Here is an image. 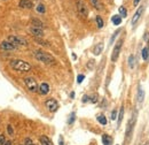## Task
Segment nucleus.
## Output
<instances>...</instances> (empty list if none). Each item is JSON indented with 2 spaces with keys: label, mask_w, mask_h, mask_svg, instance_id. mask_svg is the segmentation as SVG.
Returning a JSON list of instances; mask_svg holds the SVG:
<instances>
[{
  "label": "nucleus",
  "mask_w": 149,
  "mask_h": 145,
  "mask_svg": "<svg viewBox=\"0 0 149 145\" xmlns=\"http://www.w3.org/2000/svg\"><path fill=\"white\" fill-rule=\"evenodd\" d=\"M33 55H35V58H36L38 61H40V62H43V63H46V64H54V63L56 62L53 55H51V54L47 53V52L40 51V50L35 51Z\"/></svg>",
  "instance_id": "nucleus-1"
},
{
  "label": "nucleus",
  "mask_w": 149,
  "mask_h": 145,
  "mask_svg": "<svg viewBox=\"0 0 149 145\" xmlns=\"http://www.w3.org/2000/svg\"><path fill=\"white\" fill-rule=\"evenodd\" d=\"M11 67L16 70V71H21V72H27L31 69V64L24 60H20V59H15L11 61Z\"/></svg>",
  "instance_id": "nucleus-2"
},
{
  "label": "nucleus",
  "mask_w": 149,
  "mask_h": 145,
  "mask_svg": "<svg viewBox=\"0 0 149 145\" xmlns=\"http://www.w3.org/2000/svg\"><path fill=\"white\" fill-rule=\"evenodd\" d=\"M77 11H78V14L82 17H87L88 8H87V5L85 4L84 0H78V1H77Z\"/></svg>",
  "instance_id": "nucleus-3"
},
{
  "label": "nucleus",
  "mask_w": 149,
  "mask_h": 145,
  "mask_svg": "<svg viewBox=\"0 0 149 145\" xmlns=\"http://www.w3.org/2000/svg\"><path fill=\"white\" fill-rule=\"evenodd\" d=\"M8 42L9 43H12L14 46H27L28 45V42L24 39V38H22V37H20V36H9L8 37Z\"/></svg>",
  "instance_id": "nucleus-4"
},
{
  "label": "nucleus",
  "mask_w": 149,
  "mask_h": 145,
  "mask_svg": "<svg viewBox=\"0 0 149 145\" xmlns=\"http://www.w3.org/2000/svg\"><path fill=\"white\" fill-rule=\"evenodd\" d=\"M24 83H25L27 88L29 89V91H31V92H38L39 87H38L37 82H36V80L33 77H25L24 79Z\"/></svg>",
  "instance_id": "nucleus-5"
},
{
  "label": "nucleus",
  "mask_w": 149,
  "mask_h": 145,
  "mask_svg": "<svg viewBox=\"0 0 149 145\" xmlns=\"http://www.w3.org/2000/svg\"><path fill=\"white\" fill-rule=\"evenodd\" d=\"M123 39H119L116 44V46L114 47V51H112V54H111V61L115 62L117 61L118 56H119V53H120V50H122V45H123Z\"/></svg>",
  "instance_id": "nucleus-6"
},
{
  "label": "nucleus",
  "mask_w": 149,
  "mask_h": 145,
  "mask_svg": "<svg viewBox=\"0 0 149 145\" xmlns=\"http://www.w3.org/2000/svg\"><path fill=\"white\" fill-rule=\"evenodd\" d=\"M45 106L48 108L49 112H56L57 108H59V103H57L55 99L51 98V99H47V100L45 101Z\"/></svg>",
  "instance_id": "nucleus-7"
},
{
  "label": "nucleus",
  "mask_w": 149,
  "mask_h": 145,
  "mask_svg": "<svg viewBox=\"0 0 149 145\" xmlns=\"http://www.w3.org/2000/svg\"><path fill=\"white\" fill-rule=\"evenodd\" d=\"M29 31H30L31 35H33V36L37 37V38H41V37L44 36V30H43L41 28H37V27L31 26V27L29 28Z\"/></svg>",
  "instance_id": "nucleus-8"
},
{
  "label": "nucleus",
  "mask_w": 149,
  "mask_h": 145,
  "mask_svg": "<svg viewBox=\"0 0 149 145\" xmlns=\"http://www.w3.org/2000/svg\"><path fill=\"white\" fill-rule=\"evenodd\" d=\"M0 48L4 50V51H14V50L16 48V46H14L12 43H9V42L7 40V42L0 43Z\"/></svg>",
  "instance_id": "nucleus-9"
},
{
  "label": "nucleus",
  "mask_w": 149,
  "mask_h": 145,
  "mask_svg": "<svg viewBox=\"0 0 149 145\" xmlns=\"http://www.w3.org/2000/svg\"><path fill=\"white\" fill-rule=\"evenodd\" d=\"M143 8H144V6H140L139 8H138V11L135 12V14L133 15V17H132V26H135V23L138 22V20L140 19V16H141V14H142V12H143Z\"/></svg>",
  "instance_id": "nucleus-10"
},
{
  "label": "nucleus",
  "mask_w": 149,
  "mask_h": 145,
  "mask_svg": "<svg viewBox=\"0 0 149 145\" xmlns=\"http://www.w3.org/2000/svg\"><path fill=\"white\" fill-rule=\"evenodd\" d=\"M19 6L21 8H27V9H30L32 8V1H30V0H20V3H19Z\"/></svg>",
  "instance_id": "nucleus-11"
},
{
  "label": "nucleus",
  "mask_w": 149,
  "mask_h": 145,
  "mask_svg": "<svg viewBox=\"0 0 149 145\" xmlns=\"http://www.w3.org/2000/svg\"><path fill=\"white\" fill-rule=\"evenodd\" d=\"M133 124H134V116H132V119L128 121V124H127V129H126L127 139H130V137H131V134H132V130H133Z\"/></svg>",
  "instance_id": "nucleus-12"
},
{
  "label": "nucleus",
  "mask_w": 149,
  "mask_h": 145,
  "mask_svg": "<svg viewBox=\"0 0 149 145\" xmlns=\"http://www.w3.org/2000/svg\"><path fill=\"white\" fill-rule=\"evenodd\" d=\"M38 92L40 95H47L49 92V85L47 83H41L39 89H38Z\"/></svg>",
  "instance_id": "nucleus-13"
},
{
  "label": "nucleus",
  "mask_w": 149,
  "mask_h": 145,
  "mask_svg": "<svg viewBox=\"0 0 149 145\" xmlns=\"http://www.w3.org/2000/svg\"><path fill=\"white\" fill-rule=\"evenodd\" d=\"M90 3H91V5H92L95 9H99V11H102V9H103V6H102V4L100 3V0H90Z\"/></svg>",
  "instance_id": "nucleus-14"
},
{
  "label": "nucleus",
  "mask_w": 149,
  "mask_h": 145,
  "mask_svg": "<svg viewBox=\"0 0 149 145\" xmlns=\"http://www.w3.org/2000/svg\"><path fill=\"white\" fill-rule=\"evenodd\" d=\"M102 50H103V44H102V43H99L98 45H95V47H94V50H93V53H94L95 55H100V54L102 53Z\"/></svg>",
  "instance_id": "nucleus-15"
},
{
  "label": "nucleus",
  "mask_w": 149,
  "mask_h": 145,
  "mask_svg": "<svg viewBox=\"0 0 149 145\" xmlns=\"http://www.w3.org/2000/svg\"><path fill=\"white\" fill-rule=\"evenodd\" d=\"M40 143L41 145H53V142L47 136H40Z\"/></svg>",
  "instance_id": "nucleus-16"
},
{
  "label": "nucleus",
  "mask_w": 149,
  "mask_h": 145,
  "mask_svg": "<svg viewBox=\"0 0 149 145\" xmlns=\"http://www.w3.org/2000/svg\"><path fill=\"white\" fill-rule=\"evenodd\" d=\"M102 142H103V144L104 145H111V143H112V138L109 136V135H102Z\"/></svg>",
  "instance_id": "nucleus-17"
},
{
  "label": "nucleus",
  "mask_w": 149,
  "mask_h": 145,
  "mask_svg": "<svg viewBox=\"0 0 149 145\" xmlns=\"http://www.w3.org/2000/svg\"><path fill=\"white\" fill-rule=\"evenodd\" d=\"M142 59L144 61H148L149 59V46H146L142 48Z\"/></svg>",
  "instance_id": "nucleus-18"
},
{
  "label": "nucleus",
  "mask_w": 149,
  "mask_h": 145,
  "mask_svg": "<svg viewBox=\"0 0 149 145\" xmlns=\"http://www.w3.org/2000/svg\"><path fill=\"white\" fill-rule=\"evenodd\" d=\"M111 21H112V23L115 26H119L122 23V16L120 15H114L112 19H111Z\"/></svg>",
  "instance_id": "nucleus-19"
},
{
  "label": "nucleus",
  "mask_w": 149,
  "mask_h": 145,
  "mask_svg": "<svg viewBox=\"0 0 149 145\" xmlns=\"http://www.w3.org/2000/svg\"><path fill=\"white\" fill-rule=\"evenodd\" d=\"M31 23H32V26L33 27H37V28H44V23L41 22V21H39V20H37V19H33L32 21H31Z\"/></svg>",
  "instance_id": "nucleus-20"
},
{
  "label": "nucleus",
  "mask_w": 149,
  "mask_h": 145,
  "mask_svg": "<svg viewBox=\"0 0 149 145\" xmlns=\"http://www.w3.org/2000/svg\"><path fill=\"white\" fill-rule=\"evenodd\" d=\"M143 99H144V92H143V90L140 88L139 91H138V101H139V103H142Z\"/></svg>",
  "instance_id": "nucleus-21"
},
{
  "label": "nucleus",
  "mask_w": 149,
  "mask_h": 145,
  "mask_svg": "<svg viewBox=\"0 0 149 145\" xmlns=\"http://www.w3.org/2000/svg\"><path fill=\"white\" fill-rule=\"evenodd\" d=\"M98 121H99V123H101L102 126H106V124H107V119H106L104 115H99V116H98Z\"/></svg>",
  "instance_id": "nucleus-22"
},
{
  "label": "nucleus",
  "mask_w": 149,
  "mask_h": 145,
  "mask_svg": "<svg viewBox=\"0 0 149 145\" xmlns=\"http://www.w3.org/2000/svg\"><path fill=\"white\" fill-rule=\"evenodd\" d=\"M119 14H120L122 17H126V16H127V11H126V8L123 7V6H120V7H119Z\"/></svg>",
  "instance_id": "nucleus-23"
},
{
  "label": "nucleus",
  "mask_w": 149,
  "mask_h": 145,
  "mask_svg": "<svg viewBox=\"0 0 149 145\" xmlns=\"http://www.w3.org/2000/svg\"><path fill=\"white\" fill-rule=\"evenodd\" d=\"M95 21H96V24H98V28L101 29L103 27V20L101 19V16H96L95 17Z\"/></svg>",
  "instance_id": "nucleus-24"
},
{
  "label": "nucleus",
  "mask_w": 149,
  "mask_h": 145,
  "mask_svg": "<svg viewBox=\"0 0 149 145\" xmlns=\"http://www.w3.org/2000/svg\"><path fill=\"white\" fill-rule=\"evenodd\" d=\"M123 117H124V107L122 106V107H120V109H119V115H118V124H120V122H122Z\"/></svg>",
  "instance_id": "nucleus-25"
},
{
  "label": "nucleus",
  "mask_w": 149,
  "mask_h": 145,
  "mask_svg": "<svg viewBox=\"0 0 149 145\" xmlns=\"http://www.w3.org/2000/svg\"><path fill=\"white\" fill-rule=\"evenodd\" d=\"M37 12H38V13H41V14H44V13L46 12V8H45V6H44L43 4H39V5L37 6Z\"/></svg>",
  "instance_id": "nucleus-26"
},
{
  "label": "nucleus",
  "mask_w": 149,
  "mask_h": 145,
  "mask_svg": "<svg viewBox=\"0 0 149 145\" xmlns=\"http://www.w3.org/2000/svg\"><path fill=\"white\" fill-rule=\"evenodd\" d=\"M35 40H36L37 43H39L40 45H43V46H49V43H48V42L43 40V39H40V38H35Z\"/></svg>",
  "instance_id": "nucleus-27"
},
{
  "label": "nucleus",
  "mask_w": 149,
  "mask_h": 145,
  "mask_svg": "<svg viewBox=\"0 0 149 145\" xmlns=\"http://www.w3.org/2000/svg\"><path fill=\"white\" fill-rule=\"evenodd\" d=\"M128 66H130V68L134 67V55H130V58H128Z\"/></svg>",
  "instance_id": "nucleus-28"
},
{
  "label": "nucleus",
  "mask_w": 149,
  "mask_h": 145,
  "mask_svg": "<svg viewBox=\"0 0 149 145\" xmlns=\"http://www.w3.org/2000/svg\"><path fill=\"white\" fill-rule=\"evenodd\" d=\"M24 145H35V144H33V142H32L31 138H25V140H24Z\"/></svg>",
  "instance_id": "nucleus-29"
},
{
  "label": "nucleus",
  "mask_w": 149,
  "mask_h": 145,
  "mask_svg": "<svg viewBox=\"0 0 149 145\" xmlns=\"http://www.w3.org/2000/svg\"><path fill=\"white\" fill-rule=\"evenodd\" d=\"M7 131H8V134L11 135V136H13V134H14V129H13V127L9 124V126H7Z\"/></svg>",
  "instance_id": "nucleus-30"
},
{
  "label": "nucleus",
  "mask_w": 149,
  "mask_h": 145,
  "mask_svg": "<svg viewBox=\"0 0 149 145\" xmlns=\"http://www.w3.org/2000/svg\"><path fill=\"white\" fill-rule=\"evenodd\" d=\"M117 119V109H114L111 112V120H116Z\"/></svg>",
  "instance_id": "nucleus-31"
},
{
  "label": "nucleus",
  "mask_w": 149,
  "mask_h": 145,
  "mask_svg": "<svg viewBox=\"0 0 149 145\" xmlns=\"http://www.w3.org/2000/svg\"><path fill=\"white\" fill-rule=\"evenodd\" d=\"M6 143V138L4 135H0V145H4Z\"/></svg>",
  "instance_id": "nucleus-32"
},
{
  "label": "nucleus",
  "mask_w": 149,
  "mask_h": 145,
  "mask_svg": "<svg viewBox=\"0 0 149 145\" xmlns=\"http://www.w3.org/2000/svg\"><path fill=\"white\" fill-rule=\"evenodd\" d=\"M119 32H120V30H117V31H116V32H115V34L112 35V37H111V39H110V43H111V44H112V42H114V39L116 38V36H117V35H118Z\"/></svg>",
  "instance_id": "nucleus-33"
},
{
  "label": "nucleus",
  "mask_w": 149,
  "mask_h": 145,
  "mask_svg": "<svg viewBox=\"0 0 149 145\" xmlns=\"http://www.w3.org/2000/svg\"><path fill=\"white\" fill-rule=\"evenodd\" d=\"M84 77H85L84 75H78V77H77V82H78V83H82L83 80H84Z\"/></svg>",
  "instance_id": "nucleus-34"
},
{
  "label": "nucleus",
  "mask_w": 149,
  "mask_h": 145,
  "mask_svg": "<svg viewBox=\"0 0 149 145\" xmlns=\"http://www.w3.org/2000/svg\"><path fill=\"white\" fill-rule=\"evenodd\" d=\"M73 120H74V113H72V114L70 115V119H69V123H72V122H73Z\"/></svg>",
  "instance_id": "nucleus-35"
},
{
  "label": "nucleus",
  "mask_w": 149,
  "mask_h": 145,
  "mask_svg": "<svg viewBox=\"0 0 149 145\" xmlns=\"http://www.w3.org/2000/svg\"><path fill=\"white\" fill-rule=\"evenodd\" d=\"M88 99H90V97H88V96H84V97H83V103H87V101H88Z\"/></svg>",
  "instance_id": "nucleus-36"
},
{
  "label": "nucleus",
  "mask_w": 149,
  "mask_h": 145,
  "mask_svg": "<svg viewBox=\"0 0 149 145\" xmlns=\"http://www.w3.org/2000/svg\"><path fill=\"white\" fill-rule=\"evenodd\" d=\"M91 101H92V103H96V101H98V96H93Z\"/></svg>",
  "instance_id": "nucleus-37"
},
{
  "label": "nucleus",
  "mask_w": 149,
  "mask_h": 145,
  "mask_svg": "<svg viewBox=\"0 0 149 145\" xmlns=\"http://www.w3.org/2000/svg\"><path fill=\"white\" fill-rule=\"evenodd\" d=\"M139 3H140V0H133V5H134V7H135V6H138V5H139Z\"/></svg>",
  "instance_id": "nucleus-38"
},
{
  "label": "nucleus",
  "mask_w": 149,
  "mask_h": 145,
  "mask_svg": "<svg viewBox=\"0 0 149 145\" xmlns=\"http://www.w3.org/2000/svg\"><path fill=\"white\" fill-rule=\"evenodd\" d=\"M4 145H13V144H12V142H11V140H8V142H6Z\"/></svg>",
  "instance_id": "nucleus-39"
},
{
  "label": "nucleus",
  "mask_w": 149,
  "mask_h": 145,
  "mask_svg": "<svg viewBox=\"0 0 149 145\" xmlns=\"http://www.w3.org/2000/svg\"><path fill=\"white\" fill-rule=\"evenodd\" d=\"M146 145H149V142H148V143H147V144H146Z\"/></svg>",
  "instance_id": "nucleus-40"
},
{
  "label": "nucleus",
  "mask_w": 149,
  "mask_h": 145,
  "mask_svg": "<svg viewBox=\"0 0 149 145\" xmlns=\"http://www.w3.org/2000/svg\"><path fill=\"white\" fill-rule=\"evenodd\" d=\"M20 145H22V144H20ZM23 145H24V144H23Z\"/></svg>",
  "instance_id": "nucleus-41"
}]
</instances>
